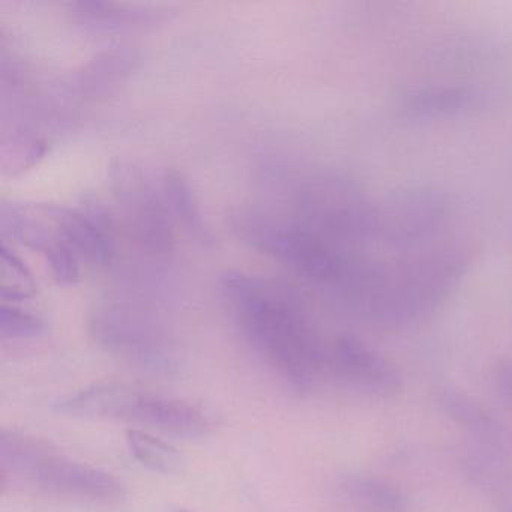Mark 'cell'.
<instances>
[{"label": "cell", "mask_w": 512, "mask_h": 512, "mask_svg": "<svg viewBox=\"0 0 512 512\" xmlns=\"http://www.w3.org/2000/svg\"><path fill=\"white\" fill-rule=\"evenodd\" d=\"M221 283L251 349L293 389L311 391L328 371V347L301 302L289 290L242 272H230Z\"/></svg>", "instance_id": "6da1fadb"}, {"label": "cell", "mask_w": 512, "mask_h": 512, "mask_svg": "<svg viewBox=\"0 0 512 512\" xmlns=\"http://www.w3.org/2000/svg\"><path fill=\"white\" fill-rule=\"evenodd\" d=\"M466 260L452 250L374 263L355 310L385 325H403L433 310L455 286Z\"/></svg>", "instance_id": "7a4b0ae2"}, {"label": "cell", "mask_w": 512, "mask_h": 512, "mask_svg": "<svg viewBox=\"0 0 512 512\" xmlns=\"http://www.w3.org/2000/svg\"><path fill=\"white\" fill-rule=\"evenodd\" d=\"M0 463L4 478L10 476L13 481L56 499L107 505L124 497V487L115 476L20 431H2Z\"/></svg>", "instance_id": "3957f363"}, {"label": "cell", "mask_w": 512, "mask_h": 512, "mask_svg": "<svg viewBox=\"0 0 512 512\" xmlns=\"http://www.w3.org/2000/svg\"><path fill=\"white\" fill-rule=\"evenodd\" d=\"M298 217L296 223L352 253L364 254L377 242V205L343 176L308 182L299 193Z\"/></svg>", "instance_id": "277c9868"}, {"label": "cell", "mask_w": 512, "mask_h": 512, "mask_svg": "<svg viewBox=\"0 0 512 512\" xmlns=\"http://www.w3.org/2000/svg\"><path fill=\"white\" fill-rule=\"evenodd\" d=\"M95 341L122 361L158 376H176L181 355L169 335L151 320L121 310H104L92 317Z\"/></svg>", "instance_id": "5b68a950"}, {"label": "cell", "mask_w": 512, "mask_h": 512, "mask_svg": "<svg viewBox=\"0 0 512 512\" xmlns=\"http://www.w3.org/2000/svg\"><path fill=\"white\" fill-rule=\"evenodd\" d=\"M451 206L430 188L392 194L377 205V242L401 254H412L436 241L449 224Z\"/></svg>", "instance_id": "8992f818"}, {"label": "cell", "mask_w": 512, "mask_h": 512, "mask_svg": "<svg viewBox=\"0 0 512 512\" xmlns=\"http://www.w3.org/2000/svg\"><path fill=\"white\" fill-rule=\"evenodd\" d=\"M109 419L134 422L187 439L206 436L212 428L211 419L199 407L149 394L125 383L113 386Z\"/></svg>", "instance_id": "52a82bcc"}, {"label": "cell", "mask_w": 512, "mask_h": 512, "mask_svg": "<svg viewBox=\"0 0 512 512\" xmlns=\"http://www.w3.org/2000/svg\"><path fill=\"white\" fill-rule=\"evenodd\" d=\"M326 368L344 385L374 397H392L401 389L397 370L353 335H341L332 341Z\"/></svg>", "instance_id": "ba28073f"}, {"label": "cell", "mask_w": 512, "mask_h": 512, "mask_svg": "<svg viewBox=\"0 0 512 512\" xmlns=\"http://www.w3.org/2000/svg\"><path fill=\"white\" fill-rule=\"evenodd\" d=\"M481 103V95L467 86H427L407 92L401 106L413 118H445L470 112Z\"/></svg>", "instance_id": "9c48e42d"}, {"label": "cell", "mask_w": 512, "mask_h": 512, "mask_svg": "<svg viewBox=\"0 0 512 512\" xmlns=\"http://www.w3.org/2000/svg\"><path fill=\"white\" fill-rule=\"evenodd\" d=\"M133 193L128 203V217L134 230L146 247L167 253L172 248L173 236L163 205L146 187H134Z\"/></svg>", "instance_id": "30bf717a"}, {"label": "cell", "mask_w": 512, "mask_h": 512, "mask_svg": "<svg viewBox=\"0 0 512 512\" xmlns=\"http://www.w3.org/2000/svg\"><path fill=\"white\" fill-rule=\"evenodd\" d=\"M131 455L146 469L161 475H181L185 470L184 455L166 440L158 439L142 430H131L125 434Z\"/></svg>", "instance_id": "8fae6325"}, {"label": "cell", "mask_w": 512, "mask_h": 512, "mask_svg": "<svg viewBox=\"0 0 512 512\" xmlns=\"http://www.w3.org/2000/svg\"><path fill=\"white\" fill-rule=\"evenodd\" d=\"M350 499L371 512H403V497L391 485L376 479L355 476L344 484Z\"/></svg>", "instance_id": "7c38bea8"}, {"label": "cell", "mask_w": 512, "mask_h": 512, "mask_svg": "<svg viewBox=\"0 0 512 512\" xmlns=\"http://www.w3.org/2000/svg\"><path fill=\"white\" fill-rule=\"evenodd\" d=\"M164 193H166L167 202L181 218L182 223L196 233L202 232V218H200L196 203H194L190 185L182 178V175H179L178 172L167 173L164 178Z\"/></svg>", "instance_id": "4fadbf2b"}, {"label": "cell", "mask_w": 512, "mask_h": 512, "mask_svg": "<svg viewBox=\"0 0 512 512\" xmlns=\"http://www.w3.org/2000/svg\"><path fill=\"white\" fill-rule=\"evenodd\" d=\"M46 332V323L34 314L26 313L13 305H2L0 334L2 338H35Z\"/></svg>", "instance_id": "5bb4252c"}, {"label": "cell", "mask_w": 512, "mask_h": 512, "mask_svg": "<svg viewBox=\"0 0 512 512\" xmlns=\"http://www.w3.org/2000/svg\"><path fill=\"white\" fill-rule=\"evenodd\" d=\"M493 380L500 397L512 406V361L500 362L494 370Z\"/></svg>", "instance_id": "9a60e30c"}, {"label": "cell", "mask_w": 512, "mask_h": 512, "mask_svg": "<svg viewBox=\"0 0 512 512\" xmlns=\"http://www.w3.org/2000/svg\"><path fill=\"white\" fill-rule=\"evenodd\" d=\"M176 512H193V511H188V509H178V511Z\"/></svg>", "instance_id": "2e32d148"}]
</instances>
